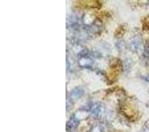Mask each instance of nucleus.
Instances as JSON below:
<instances>
[{"label": "nucleus", "instance_id": "nucleus-1", "mask_svg": "<svg viewBox=\"0 0 149 132\" xmlns=\"http://www.w3.org/2000/svg\"><path fill=\"white\" fill-rule=\"evenodd\" d=\"M86 109L95 116H98L102 112V105L100 102H90L86 106Z\"/></svg>", "mask_w": 149, "mask_h": 132}, {"label": "nucleus", "instance_id": "nucleus-2", "mask_svg": "<svg viewBox=\"0 0 149 132\" xmlns=\"http://www.w3.org/2000/svg\"><path fill=\"white\" fill-rule=\"evenodd\" d=\"M85 93V90L81 86H77L74 90H72L69 93V100H76L79 99L80 97H83V94Z\"/></svg>", "mask_w": 149, "mask_h": 132}, {"label": "nucleus", "instance_id": "nucleus-3", "mask_svg": "<svg viewBox=\"0 0 149 132\" xmlns=\"http://www.w3.org/2000/svg\"><path fill=\"white\" fill-rule=\"evenodd\" d=\"M130 47L132 50L134 51H138L139 49L142 48V40H141V37L139 35H135L131 38L130 41Z\"/></svg>", "mask_w": 149, "mask_h": 132}, {"label": "nucleus", "instance_id": "nucleus-4", "mask_svg": "<svg viewBox=\"0 0 149 132\" xmlns=\"http://www.w3.org/2000/svg\"><path fill=\"white\" fill-rule=\"evenodd\" d=\"M79 122H80V119H79L76 115H72V116L70 117L69 121L67 122V129L72 130V129L77 128V126L79 125Z\"/></svg>", "mask_w": 149, "mask_h": 132}, {"label": "nucleus", "instance_id": "nucleus-5", "mask_svg": "<svg viewBox=\"0 0 149 132\" xmlns=\"http://www.w3.org/2000/svg\"><path fill=\"white\" fill-rule=\"evenodd\" d=\"M105 131V126L102 123H98L97 125L93 127L92 132H104Z\"/></svg>", "mask_w": 149, "mask_h": 132}, {"label": "nucleus", "instance_id": "nucleus-6", "mask_svg": "<svg viewBox=\"0 0 149 132\" xmlns=\"http://www.w3.org/2000/svg\"><path fill=\"white\" fill-rule=\"evenodd\" d=\"M143 56H144V59H145L146 61H149V41L146 42L145 48H144Z\"/></svg>", "mask_w": 149, "mask_h": 132}, {"label": "nucleus", "instance_id": "nucleus-7", "mask_svg": "<svg viewBox=\"0 0 149 132\" xmlns=\"http://www.w3.org/2000/svg\"><path fill=\"white\" fill-rule=\"evenodd\" d=\"M140 132H149V124L145 127V128L143 129V130H141Z\"/></svg>", "mask_w": 149, "mask_h": 132}, {"label": "nucleus", "instance_id": "nucleus-8", "mask_svg": "<svg viewBox=\"0 0 149 132\" xmlns=\"http://www.w3.org/2000/svg\"><path fill=\"white\" fill-rule=\"evenodd\" d=\"M146 81H149V76H146Z\"/></svg>", "mask_w": 149, "mask_h": 132}]
</instances>
